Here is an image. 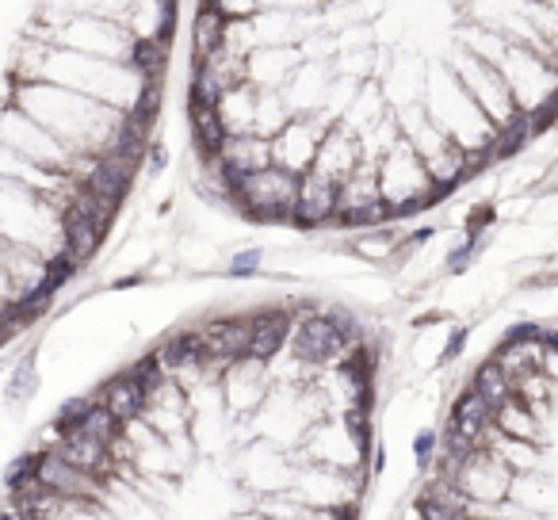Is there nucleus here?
<instances>
[{"mask_svg":"<svg viewBox=\"0 0 558 520\" xmlns=\"http://www.w3.org/2000/svg\"><path fill=\"white\" fill-rule=\"evenodd\" d=\"M35 471H39V451H24V456H16L9 467H4V489H9V494L27 489L35 482Z\"/></svg>","mask_w":558,"mask_h":520,"instance_id":"1","label":"nucleus"},{"mask_svg":"<svg viewBox=\"0 0 558 520\" xmlns=\"http://www.w3.org/2000/svg\"><path fill=\"white\" fill-rule=\"evenodd\" d=\"M35 387H39V372H35V360H20L16 367H12V379H9V402L20 406L27 402V398L35 395Z\"/></svg>","mask_w":558,"mask_h":520,"instance_id":"2","label":"nucleus"}]
</instances>
